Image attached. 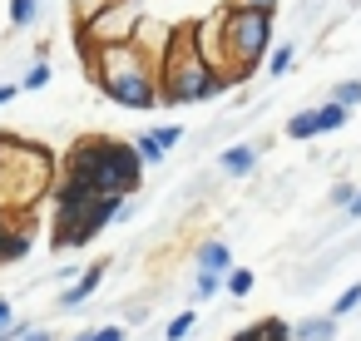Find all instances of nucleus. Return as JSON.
<instances>
[{
	"instance_id": "nucleus-1",
	"label": "nucleus",
	"mask_w": 361,
	"mask_h": 341,
	"mask_svg": "<svg viewBox=\"0 0 361 341\" xmlns=\"http://www.w3.org/2000/svg\"><path fill=\"white\" fill-rule=\"evenodd\" d=\"M154 85H159V99H169V104H198V99L223 94L228 75L218 65H208L198 30H178V35H169V45L154 65Z\"/></svg>"
},
{
	"instance_id": "nucleus-2",
	"label": "nucleus",
	"mask_w": 361,
	"mask_h": 341,
	"mask_svg": "<svg viewBox=\"0 0 361 341\" xmlns=\"http://www.w3.org/2000/svg\"><path fill=\"white\" fill-rule=\"evenodd\" d=\"M65 178L90 188V193H114V198H129L144 178V163L134 154V144L124 139H80L70 149V163H65Z\"/></svg>"
},
{
	"instance_id": "nucleus-3",
	"label": "nucleus",
	"mask_w": 361,
	"mask_h": 341,
	"mask_svg": "<svg viewBox=\"0 0 361 341\" xmlns=\"http://www.w3.org/2000/svg\"><path fill=\"white\" fill-rule=\"evenodd\" d=\"M94 75H99V89L124 104V109H154L159 104V85H154V60L129 45V40H109V45H94Z\"/></svg>"
},
{
	"instance_id": "nucleus-4",
	"label": "nucleus",
	"mask_w": 361,
	"mask_h": 341,
	"mask_svg": "<svg viewBox=\"0 0 361 341\" xmlns=\"http://www.w3.org/2000/svg\"><path fill=\"white\" fill-rule=\"evenodd\" d=\"M119 203L114 193H90L70 178H60L55 188V247H85L90 237H99L114 218H119Z\"/></svg>"
},
{
	"instance_id": "nucleus-5",
	"label": "nucleus",
	"mask_w": 361,
	"mask_h": 341,
	"mask_svg": "<svg viewBox=\"0 0 361 341\" xmlns=\"http://www.w3.org/2000/svg\"><path fill=\"white\" fill-rule=\"evenodd\" d=\"M218 35H223V50H228L223 65H233L238 75H252V65L272 50V11H238V6H228Z\"/></svg>"
},
{
	"instance_id": "nucleus-6",
	"label": "nucleus",
	"mask_w": 361,
	"mask_h": 341,
	"mask_svg": "<svg viewBox=\"0 0 361 341\" xmlns=\"http://www.w3.org/2000/svg\"><path fill=\"white\" fill-rule=\"evenodd\" d=\"M99 282H104V262H94V267H85V272H80V277H75V282H70V287L60 292V306H80V302H90Z\"/></svg>"
},
{
	"instance_id": "nucleus-7",
	"label": "nucleus",
	"mask_w": 361,
	"mask_h": 341,
	"mask_svg": "<svg viewBox=\"0 0 361 341\" xmlns=\"http://www.w3.org/2000/svg\"><path fill=\"white\" fill-rule=\"evenodd\" d=\"M218 168H223L228 178H247V173L257 168V149H252V144H233V149H223Z\"/></svg>"
},
{
	"instance_id": "nucleus-8",
	"label": "nucleus",
	"mask_w": 361,
	"mask_h": 341,
	"mask_svg": "<svg viewBox=\"0 0 361 341\" xmlns=\"http://www.w3.org/2000/svg\"><path fill=\"white\" fill-rule=\"evenodd\" d=\"M292 341H336V316L326 311V316H307V321H297V326H292Z\"/></svg>"
},
{
	"instance_id": "nucleus-9",
	"label": "nucleus",
	"mask_w": 361,
	"mask_h": 341,
	"mask_svg": "<svg viewBox=\"0 0 361 341\" xmlns=\"http://www.w3.org/2000/svg\"><path fill=\"white\" fill-rule=\"evenodd\" d=\"M233 341H292V331H287V321H277V316H262V321H252L247 331H238Z\"/></svg>"
},
{
	"instance_id": "nucleus-10",
	"label": "nucleus",
	"mask_w": 361,
	"mask_h": 341,
	"mask_svg": "<svg viewBox=\"0 0 361 341\" xmlns=\"http://www.w3.org/2000/svg\"><path fill=\"white\" fill-rule=\"evenodd\" d=\"M198 262H203V272H218V277H223V272L233 267V252H228V242H218V237H213V242H203Z\"/></svg>"
},
{
	"instance_id": "nucleus-11",
	"label": "nucleus",
	"mask_w": 361,
	"mask_h": 341,
	"mask_svg": "<svg viewBox=\"0 0 361 341\" xmlns=\"http://www.w3.org/2000/svg\"><path fill=\"white\" fill-rule=\"evenodd\" d=\"M346 114H351V109H346V104H336V99H331V104H322V109H312V119H317V134H331V129H341V124H346Z\"/></svg>"
},
{
	"instance_id": "nucleus-12",
	"label": "nucleus",
	"mask_w": 361,
	"mask_h": 341,
	"mask_svg": "<svg viewBox=\"0 0 361 341\" xmlns=\"http://www.w3.org/2000/svg\"><path fill=\"white\" fill-rule=\"evenodd\" d=\"M35 16H40V0H11V25L16 30L35 25Z\"/></svg>"
},
{
	"instance_id": "nucleus-13",
	"label": "nucleus",
	"mask_w": 361,
	"mask_h": 341,
	"mask_svg": "<svg viewBox=\"0 0 361 341\" xmlns=\"http://www.w3.org/2000/svg\"><path fill=\"white\" fill-rule=\"evenodd\" d=\"M223 282H228V292H233V297H247V292H252V272H247V267H228V272H223Z\"/></svg>"
},
{
	"instance_id": "nucleus-14",
	"label": "nucleus",
	"mask_w": 361,
	"mask_h": 341,
	"mask_svg": "<svg viewBox=\"0 0 361 341\" xmlns=\"http://www.w3.org/2000/svg\"><path fill=\"white\" fill-rule=\"evenodd\" d=\"M356 306H361V282H351V287H346V292L331 302V316H351Z\"/></svg>"
},
{
	"instance_id": "nucleus-15",
	"label": "nucleus",
	"mask_w": 361,
	"mask_h": 341,
	"mask_svg": "<svg viewBox=\"0 0 361 341\" xmlns=\"http://www.w3.org/2000/svg\"><path fill=\"white\" fill-rule=\"evenodd\" d=\"M312 134H317V119H312V109L287 119V139H312Z\"/></svg>"
},
{
	"instance_id": "nucleus-16",
	"label": "nucleus",
	"mask_w": 361,
	"mask_h": 341,
	"mask_svg": "<svg viewBox=\"0 0 361 341\" xmlns=\"http://www.w3.org/2000/svg\"><path fill=\"white\" fill-rule=\"evenodd\" d=\"M134 154H139V163H159V159H164V149H159L154 134H139V139H134Z\"/></svg>"
},
{
	"instance_id": "nucleus-17",
	"label": "nucleus",
	"mask_w": 361,
	"mask_h": 341,
	"mask_svg": "<svg viewBox=\"0 0 361 341\" xmlns=\"http://www.w3.org/2000/svg\"><path fill=\"white\" fill-rule=\"evenodd\" d=\"M292 60H297V50H292V45H277V50H272V60H267V75H287V70H292Z\"/></svg>"
},
{
	"instance_id": "nucleus-18",
	"label": "nucleus",
	"mask_w": 361,
	"mask_h": 341,
	"mask_svg": "<svg viewBox=\"0 0 361 341\" xmlns=\"http://www.w3.org/2000/svg\"><path fill=\"white\" fill-rule=\"evenodd\" d=\"M331 99H336V104H346V109H351V104H361V80H341V85L331 89Z\"/></svg>"
},
{
	"instance_id": "nucleus-19",
	"label": "nucleus",
	"mask_w": 361,
	"mask_h": 341,
	"mask_svg": "<svg viewBox=\"0 0 361 341\" xmlns=\"http://www.w3.org/2000/svg\"><path fill=\"white\" fill-rule=\"evenodd\" d=\"M45 85H50V65H45V60H35V65H30V75L20 80V89H45Z\"/></svg>"
},
{
	"instance_id": "nucleus-20",
	"label": "nucleus",
	"mask_w": 361,
	"mask_h": 341,
	"mask_svg": "<svg viewBox=\"0 0 361 341\" xmlns=\"http://www.w3.org/2000/svg\"><path fill=\"white\" fill-rule=\"evenodd\" d=\"M149 134L159 139V149H164V154H169V149H173V144L183 139V129H178V124H159V129H149Z\"/></svg>"
},
{
	"instance_id": "nucleus-21",
	"label": "nucleus",
	"mask_w": 361,
	"mask_h": 341,
	"mask_svg": "<svg viewBox=\"0 0 361 341\" xmlns=\"http://www.w3.org/2000/svg\"><path fill=\"white\" fill-rule=\"evenodd\" d=\"M188 331H193V311H178V316L169 321V341H183Z\"/></svg>"
},
{
	"instance_id": "nucleus-22",
	"label": "nucleus",
	"mask_w": 361,
	"mask_h": 341,
	"mask_svg": "<svg viewBox=\"0 0 361 341\" xmlns=\"http://www.w3.org/2000/svg\"><path fill=\"white\" fill-rule=\"evenodd\" d=\"M218 287H223L218 272H198V297H218Z\"/></svg>"
},
{
	"instance_id": "nucleus-23",
	"label": "nucleus",
	"mask_w": 361,
	"mask_h": 341,
	"mask_svg": "<svg viewBox=\"0 0 361 341\" xmlns=\"http://www.w3.org/2000/svg\"><path fill=\"white\" fill-rule=\"evenodd\" d=\"M228 6H238V11H277V0H228Z\"/></svg>"
},
{
	"instance_id": "nucleus-24",
	"label": "nucleus",
	"mask_w": 361,
	"mask_h": 341,
	"mask_svg": "<svg viewBox=\"0 0 361 341\" xmlns=\"http://www.w3.org/2000/svg\"><path fill=\"white\" fill-rule=\"evenodd\" d=\"M109 6V0H75V11H80V20H90L94 11H104Z\"/></svg>"
},
{
	"instance_id": "nucleus-25",
	"label": "nucleus",
	"mask_w": 361,
	"mask_h": 341,
	"mask_svg": "<svg viewBox=\"0 0 361 341\" xmlns=\"http://www.w3.org/2000/svg\"><path fill=\"white\" fill-rule=\"evenodd\" d=\"M90 341H124V331L119 326H99V331H90Z\"/></svg>"
},
{
	"instance_id": "nucleus-26",
	"label": "nucleus",
	"mask_w": 361,
	"mask_h": 341,
	"mask_svg": "<svg viewBox=\"0 0 361 341\" xmlns=\"http://www.w3.org/2000/svg\"><path fill=\"white\" fill-rule=\"evenodd\" d=\"M30 326H20V321H11V326H0V341H20Z\"/></svg>"
},
{
	"instance_id": "nucleus-27",
	"label": "nucleus",
	"mask_w": 361,
	"mask_h": 341,
	"mask_svg": "<svg viewBox=\"0 0 361 341\" xmlns=\"http://www.w3.org/2000/svg\"><path fill=\"white\" fill-rule=\"evenodd\" d=\"M351 193H356V188H351V183H341V188H331V203H336V208H341V203H346V198H351Z\"/></svg>"
},
{
	"instance_id": "nucleus-28",
	"label": "nucleus",
	"mask_w": 361,
	"mask_h": 341,
	"mask_svg": "<svg viewBox=\"0 0 361 341\" xmlns=\"http://www.w3.org/2000/svg\"><path fill=\"white\" fill-rule=\"evenodd\" d=\"M11 321H16V311H11V302H6V297H0V326H11Z\"/></svg>"
},
{
	"instance_id": "nucleus-29",
	"label": "nucleus",
	"mask_w": 361,
	"mask_h": 341,
	"mask_svg": "<svg viewBox=\"0 0 361 341\" xmlns=\"http://www.w3.org/2000/svg\"><path fill=\"white\" fill-rule=\"evenodd\" d=\"M16 94H20V85H0V104H11Z\"/></svg>"
},
{
	"instance_id": "nucleus-30",
	"label": "nucleus",
	"mask_w": 361,
	"mask_h": 341,
	"mask_svg": "<svg viewBox=\"0 0 361 341\" xmlns=\"http://www.w3.org/2000/svg\"><path fill=\"white\" fill-rule=\"evenodd\" d=\"M6 163H11V139H0V173H6Z\"/></svg>"
},
{
	"instance_id": "nucleus-31",
	"label": "nucleus",
	"mask_w": 361,
	"mask_h": 341,
	"mask_svg": "<svg viewBox=\"0 0 361 341\" xmlns=\"http://www.w3.org/2000/svg\"><path fill=\"white\" fill-rule=\"evenodd\" d=\"M20 341H50V331H25Z\"/></svg>"
},
{
	"instance_id": "nucleus-32",
	"label": "nucleus",
	"mask_w": 361,
	"mask_h": 341,
	"mask_svg": "<svg viewBox=\"0 0 361 341\" xmlns=\"http://www.w3.org/2000/svg\"><path fill=\"white\" fill-rule=\"evenodd\" d=\"M75 341H90V331H85V336H75Z\"/></svg>"
}]
</instances>
